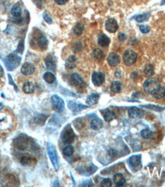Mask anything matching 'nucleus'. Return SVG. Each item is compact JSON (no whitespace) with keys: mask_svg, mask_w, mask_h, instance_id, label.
Segmentation results:
<instances>
[{"mask_svg":"<svg viewBox=\"0 0 165 187\" xmlns=\"http://www.w3.org/2000/svg\"><path fill=\"white\" fill-rule=\"evenodd\" d=\"M32 161H34V159L28 154L23 155L21 158V163L23 166H28L31 164Z\"/></svg>","mask_w":165,"mask_h":187,"instance_id":"c85d7f7f","label":"nucleus"},{"mask_svg":"<svg viewBox=\"0 0 165 187\" xmlns=\"http://www.w3.org/2000/svg\"><path fill=\"white\" fill-rule=\"evenodd\" d=\"M154 97L156 99H161L165 97V87L159 86V88L155 91V92L152 94Z\"/></svg>","mask_w":165,"mask_h":187,"instance_id":"412c9836","label":"nucleus"},{"mask_svg":"<svg viewBox=\"0 0 165 187\" xmlns=\"http://www.w3.org/2000/svg\"><path fill=\"white\" fill-rule=\"evenodd\" d=\"M99 98H100V95L98 94H92L87 98V103L89 105H96L99 101Z\"/></svg>","mask_w":165,"mask_h":187,"instance_id":"b1692460","label":"nucleus"},{"mask_svg":"<svg viewBox=\"0 0 165 187\" xmlns=\"http://www.w3.org/2000/svg\"><path fill=\"white\" fill-rule=\"evenodd\" d=\"M110 88H111V91L114 93H119L121 91V88H122V85L119 81H113L111 84Z\"/></svg>","mask_w":165,"mask_h":187,"instance_id":"c756f323","label":"nucleus"},{"mask_svg":"<svg viewBox=\"0 0 165 187\" xmlns=\"http://www.w3.org/2000/svg\"><path fill=\"white\" fill-rule=\"evenodd\" d=\"M128 117H129L130 118H132V119L139 118V117L141 116V114H142V111L139 110V108L135 107H130L129 109H128Z\"/></svg>","mask_w":165,"mask_h":187,"instance_id":"a211bd4d","label":"nucleus"},{"mask_svg":"<svg viewBox=\"0 0 165 187\" xmlns=\"http://www.w3.org/2000/svg\"><path fill=\"white\" fill-rule=\"evenodd\" d=\"M137 60L136 53L132 50H127L123 54V61L126 65L131 66L135 63Z\"/></svg>","mask_w":165,"mask_h":187,"instance_id":"0eeeda50","label":"nucleus"},{"mask_svg":"<svg viewBox=\"0 0 165 187\" xmlns=\"http://www.w3.org/2000/svg\"><path fill=\"white\" fill-rule=\"evenodd\" d=\"M68 0H54V2L57 4V5H64L67 2Z\"/></svg>","mask_w":165,"mask_h":187,"instance_id":"a18cd8bd","label":"nucleus"},{"mask_svg":"<svg viewBox=\"0 0 165 187\" xmlns=\"http://www.w3.org/2000/svg\"><path fill=\"white\" fill-rule=\"evenodd\" d=\"M139 29H140L141 32H142V33H144V34L148 33L150 32V29L145 25H141L140 26H139Z\"/></svg>","mask_w":165,"mask_h":187,"instance_id":"58836bf2","label":"nucleus"},{"mask_svg":"<svg viewBox=\"0 0 165 187\" xmlns=\"http://www.w3.org/2000/svg\"><path fill=\"white\" fill-rule=\"evenodd\" d=\"M14 144L16 148L20 150H24L28 147L29 145V138L25 134H20L17 138L15 140Z\"/></svg>","mask_w":165,"mask_h":187,"instance_id":"423d86ee","label":"nucleus"},{"mask_svg":"<svg viewBox=\"0 0 165 187\" xmlns=\"http://www.w3.org/2000/svg\"><path fill=\"white\" fill-rule=\"evenodd\" d=\"M21 61V58L15 54H10L5 60V63L8 70H13L15 68L19 65Z\"/></svg>","mask_w":165,"mask_h":187,"instance_id":"7ed1b4c3","label":"nucleus"},{"mask_svg":"<svg viewBox=\"0 0 165 187\" xmlns=\"http://www.w3.org/2000/svg\"><path fill=\"white\" fill-rule=\"evenodd\" d=\"M107 62L109 65L112 67L117 66L120 62V58L117 54L115 53H110L107 58Z\"/></svg>","mask_w":165,"mask_h":187,"instance_id":"ddd939ff","label":"nucleus"},{"mask_svg":"<svg viewBox=\"0 0 165 187\" xmlns=\"http://www.w3.org/2000/svg\"><path fill=\"white\" fill-rule=\"evenodd\" d=\"M103 123L101 119L99 117H95L94 118H92L90 121V127L93 130H100L103 127Z\"/></svg>","mask_w":165,"mask_h":187,"instance_id":"f3484780","label":"nucleus"},{"mask_svg":"<svg viewBox=\"0 0 165 187\" xmlns=\"http://www.w3.org/2000/svg\"><path fill=\"white\" fill-rule=\"evenodd\" d=\"M149 17H150L149 13H143V14L138 15L137 16H135V20H136L138 22H144V21H146V20L148 19Z\"/></svg>","mask_w":165,"mask_h":187,"instance_id":"7c9ffc66","label":"nucleus"},{"mask_svg":"<svg viewBox=\"0 0 165 187\" xmlns=\"http://www.w3.org/2000/svg\"><path fill=\"white\" fill-rule=\"evenodd\" d=\"M101 113H103V117H104V120H105L106 122H110L112 121V120L115 118V113H114L112 110H109V109H106V110H102Z\"/></svg>","mask_w":165,"mask_h":187,"instance_id":"2eb2a0df","label":"nucleus"},{"mask_svg":"<svg viewBox=\"0 0 165 187\" xmlns=\"http://www.w3.org/2000/svg\"><path fill=\"white\" fill-rule=\"evenodd\" d=\"M144 74L146 77H151L153 74H155V69L154 67L151 64H147L145 65L144 69Z\"/></svg>","mask_w":165,"mask_h":187,"instance_id":"a878e982","label":"nucleus"},{"mask_svg":"<svg viewBox=\"0 0 165 187\" xmlns=\"http://www.w3.org/2000/svg\"><path fill=\"white\" fill-rule=\"evenodd\" d=\"M105 27L108 32L111 33H115L119 29V25L115 18H109L106 22Z\"/></svg>","mask_w":165,"mask_h":187,"instance_id":"1a4fd4ad","label":"nucleus"},{"mask_svg":"<svg viewBox=\"0 0 165 187\" xmlns=\"http://www.w3.org/2000/svg\"><path fill=\"white\" fill-rule=\"evenodd\" d=\"M71 81L75 85H81L84 84V80L81 76L77 73H73L71 75Z\"/></svg>","mask_w":165,"mask_h":187,"instance_id":"5701e85b","label":"nucleus"},{"mask_svg":"<svg viewBox=\"0 0 165 187\" xmlns=\"http://www.w3.org/2000/svg\"><path fill=\"white\" fill-rule=\"evenodd\" d=\"M161 5H164L165 4V0H161Z\"/></svg>","mask_w":165,"mask_h":187,"instance_id":"3c124183","label":"nucleus"},{"mask_svg":"<svg viewBox=\"0 0 165 187\" xmlns=\"http://www.w3.org/2000/svg\"><path fill=\"white\" fill-rule=\"evenodd\" d=\"M37 2H41V0H37Z\"/></svg>","mask_w":165,"mask_h":187,"instance_id":"603ef678","label":"nucleus"},{"mask_svg":"<svg viewBox=\"0 0 165 187\" xmlns=\"http://www.w3.org/2000/svg\"><path fill=\"white\" fill-rule=\"evenodd\" d=\"M47 151L48 154L49 156L51 163L53 165L55 170H58L59 169V162H58V157H57V151L55 149V147L51 143H48L47 144Z\"/></svg>","mask_w":165,"mask_h":187,"instance_id":"f257e3e1","label":"nucleus"},{"mask_svg":"<svg viewBox=\"0 0 165 187\" xmlns=\"http://www.w3.org/2000/svg\"><path fill=\"white\" fill-rule=\"evenodd\" d=\"M141 135H142V137H143L144 139H150L152 136V132L149 129H144L142 130V132H141Z\"/></svg>","mask_w":165,"mask_h":187,"instance_id":"c9c22d12","label":"nucleus"},{"mask_svg":"<svg viewBox=\"0 0 165 187\" xmlns=\"http://www.w3.org/2000/svg\"><path fill=\"white\" fill-rule=\"evenodd\" d=\"M22 89H23V91L25 94H31L32 92H34V89H35V86L31 81H27V82L24 84Z\"/></svg>","mask_w":165,"mask_h":187,"instance_id":"4be33fe9","label":"nucleus"},{"mask_svg":"<svg viewBox=\"0 0 165 187\" xmlns=\"http://www.w3.org/2000/svg\"><path fill=\"white\" fill-rule=\"evenodd\" d=\"M68 107H69L73 112L76 113V112L81 111V110H84V109H87V108H88L89 107L82 105V104H77V103L74 102V101H70L68 102Z\"/></svg>","mask_w":165,"mask_h":187,"instance_id":"f8f14e48","label":"nucleus"},{"mask_svg":"<svg viewBox=\"0 0 165 187\" xmlns=\"http://www.w3.org/2000/svg\"><path fill=\"white\" fill-rule=\"evenodd\" d=\"M4 76V70L2 68V66L0 65V77H3Z\"/></svg>","mask_w":165,"mask_h":187,"instance_id":"de8ad7c7","label":"nucleus"},{"mask_svg":"<svg viewBox=\"0 0 165 187\" xmlns=\"http://www.w3.org/2000/svg\"><path fill=\"white\" fill-rule=\"evenodd\" d=\"M81 186H92V183L91 180H87V181L84 182L83 183H82V185H80Z\"/></svg>","mask_w":165,"mask_h":187,"instance_id":"79ce46f5","label":"nucleus"},{"mask_svg":"<svg viewBox=\"0 0 165 187\" xmlns=\"http://www.w3.org/2000/svg\"><path fill=\"white\" fill-rule=\"evenodd\" d=\"M110 43V39L106 35H101L98 38V44L101 47H107Z\"/></svg>","mask_w":165,"mask_h":187,"instance_id":"6ab92c4d","label":"nucleus"},{"mask_svg":"<svg viewBox=\"0 0 165 187\" xmlns=\"http://www.w3.org/2000/svg\"><path fill=\"white\" fill-rule=\"evenodd\" d=\"M12 15L14 17L16 18H19L21 15V9L20 8L19 6L18 5H15L12 7Z\"/></svg>","mask_w":165,"mask_h":187,"instance_id":"2f4dec72","label":"nucleus"},{"mask_svg":"<svg viewBox=\"0 0 165 187\" xmlns=\"http://www.w3.org/2000/svg\"><path fill=\"white\" fill-rule=\"evenodd\" d=\"M108 153H109V155L111 157H115V156H116V154H117V152L115 151L114 149H110L109 150Z\"/></svg>","mask_w":165,"mask_h":187,"instance_id":"37998d69","label":"nucleus"},{"mask_svg":"<svg viewBox=\"0 0 165 187\" xmlns=\"http://www.w3.org/2000/svg\"><path fill=\"white\" fill-rule=\"evenodd\" d=\"M47 117L46 116H44V115H39L38 117H36L34 118V120L36 121V123L40 125H43V124H45V121H46Z\"/></svg>","mask_w":165,"mask_h":187,"instance_id":"e433bc0d","label":"nucleus"},{"mask_svg":"<svg viewBox=\"0 0 165 187\" xmlns=\"http://www.w3.org/2000/svg\"><path fill=\"white\" fill-rule=\"evenodd\" d=\"M112 180L110 179H104L100 183V186L102 187H110L112 186Z\"/></svg>","mask_w":165,"mask_h":187,"instance_id":"4c0bfd02","label":"nucleus"},{"mask_svg":"<svg viewBox=\"0 0 165 187\" xmlns=\"http://www.w3.org/2000/svg\"><path fill=\"white\" fill-rule=\"evenodd\" d=\"M45 65H46L47 68L49 69L51 71H56V68H57V60L54 56L49 54L45 58Z\"/></svg>","mask_w":165,"mask_h":187,"instance_id":"9d476101","label":"nucleus"},{"mask_svg":"<svg viewBox=\"0 0 165 187\" xmlns=\"http://www.w3.org/2000/svg\"><path fill=\"white\" fill-rule=\"evenodd\" d=\"M119 39L121 41H124L126 39V35L125 33H119Z\"/></svg>","mask_w":165,"mask_h":187,"instance_id":"c03bdc74","label":"nucleus"},{"mask_svg":"<svg viewBox=\"0 0 165 187\" xmlns=\"http://www.w3.org/2000/svg\"><path fill=\"white\" fill-rule=\"evenodd\" d=\"M4 107V105L2 103H0V110H2V108Z\"/></svg>","mask_w":165,"mask_h":187,"instance_id":"8fccbe9b","label":"nucleus"},{"mask_svg":"<svg viewBox=\"0 0 165 187\" xmlns=\"http://www.w3.org/2000/svg\"><path fill=\"white\" fill-rule=\"evenodd\" d=\"M74 152V148L72 146H67L63 149V153L66 157H71L73 154Z\"/></svg>","mask_w":165,"mask_h":187,"instance_id":"72a5a7b5","label":"nucleus"},{"mask_svg":"<svg viewBox=\"0 0 165 187\" xmlns=\"http://www.w3.org/2000/svg\"><path fill=\"white\" fill-rule=\"evenodd\" d=\"M37 44L41 50H45L48 48V39L44 35L39 36V38H37Z\"/></svg>","mask_w":165,"mask_h":187,"instance_id":"393cba45","label":"nucleus"},{"mask_svg":"<svg viewBox=\"0 0 165 187\" xmlns=\"http://www.w3.org/2000/svg\"><path fill=\"white\" fill-rule=\"evenodd\" d=\"M34 70H35V68H34V66L31 63H28V62H26V63L24 64L23 65H22V68H21V73L24 74V75H31V74H32L34 72Z\"/></svg>","mask_w":165,"mask_h":187,"instance_id":"4468645a","label":"nucleus"},{"mask_svg":"<svg viewBox=\"0 0 165 187\" xmlns=\"http://www.w3.org/2000/svg\"><path fill=\"white\" fill-rule=\"evenodd\" d=\"M128 163L132 170H139L142 167V156L141 155H134V156H131L128 160Z\"/></svg>","mask_w":165,"mask_h":187,"instance_id":"39448f33","label":"nucleus"},{"mask_svg":"<svg viewBox=\"0 0 165 187\" xmlns=\"http://www.w3.org/2000/svg\"><path fill=\"white\" fill-rule=\"evenodd\" d=\"M43 16H44V18H45V22H48V24H51L52 23V19H51V17L49 16V15H48L46 14V13H44V15H43Z\"/></svg>","mask_w":165,"mask_h":187,"instance_id":"a19ab883","label":"nucleus"},{"mask_svg":"<svg viewBox=\"0 0 165 187\" xmlns=\"http://www.w3.org/2000/svg\"><path fill=\"white\" fill-rule=\"evenodd\" d=\"M92 81L96 86H100L105 81V75L101 72H94L92 75Z\"/></svg>","mask_w":165,"mask_h":187,"instance_id":"9b49d317","label":"nucleus"},{"mask_svg":"<svg viewBox=\"0 0 165 187\" xmlns=\"http://www.w3.org/2000/svg\"><path fill=\"white\" fill-rule=\"evenodd\" d=\"M92 57L96 60H102L104 58V53H103V51L100 49H95L94 50L92 51Z\"/></svg>","mask_w":165,"mask_h":187,"instance_id":"bb28decb","label":"nucleus"},{"mask_svg":"<svg viewBox=\"0 0 165 187\" xmlns=\"http://www.w3.org/2000/svg\"><path fill=\"white\" fill-rule=\"evenodd\" d=\"M115 72H116V73H118V74H115V77H121V76H122V74H121L120 71H115Z\"/></svg>","mask_w":165,"mask_h":187,"instance_id":"09e8293b","label":"nucleus"},{"mask_svg":"<svg viewBox=\"0 0 165 187\" xmlns=\"http://www.w3.org/2000/svg\"><path fill=\"white\" fill-rule=\"evenodd\" d=\"M51 105L53 108L54 110H57V111L60 112L62 111L64 109V101L61 97H59L58 95L51 96Z\"/></svg>","mask_w":165,"mask_h":187,"instance_id":"6e6552de","label":"nucleus"},{"mask_svg":"<svg viewBox=\"0 0 165 187\" xmlns=\"http://www.w3.org/2000/svg\"><path fill=\"white\" fill-rule=\"evenodd\" d=\"M84 25H82L81 23H77L75 25L74 29H73V32L76 35H81L82 33L84 32Z\"/></svg>","mask_w":165,"mask_h":187,"instance_id":"473e14b6","label":"nucleus"},{"mask_svg":"<svg viewBox=\"0 0 165 187\" xmlns=\"http://www.w3.org/2000/svg\"><path fill=\"white\" fill-rule=\"evenodd\" d=\"M113 181L116 186H122L125 183V178L122 173H117L113 176Z\"/></svg>","mask_w":165,"mask_h":187,"instance_id":"dca6fc26","label":"nucleus"},{"mask_svg":"<svg viewBox=\"0 0 165 187\" xmlns=\"http://www.w3.org/2000/svg\"><path fill=\"white\" fill-rule=\"evenodd\" d=\"M44 80H45V81H46L47 83H48V84H52V83H54L55 81V80H56V77H55L54 74H53V73H51V72H46L45 74H44Z\"/></svg>","mask_w":165,"mask_h":187,"instance_id":"cd10ccee","label":"nucleus"},{"mask_svg":"<svg viewBox=\"0 0 165 187\" xmlns=\"http://www.w3.org/2000/svg\"><path fill=\"white\" fill-rule=\"evenodd\" d=\"M75 138V133L70 125H67L61 133V140L65 144H71Z\"/></svg>","mask_w":165,"mask_h":187,"instance_id":"f03ea898","label":"nucleus"},{"mask_svg":"<svg viewBox=\"0 0 165 187\" xmlns=\"http://www.w3.org/2000/svg\"><path fill=\"white\" fill-rule=\"evenodd\" d=\"M17 51H18L20 54H22V53H23V52H24V42H23V41H21L19 43H18V48H17Z\"/></svg>","mask_w":165,"mask_h":187,"instance_id":"ea45409f","label":"nucleus"},{"mask_svg":"<svg viewBox=\"0 0 165 187\" xmlns=\"http://www.w3.org/2000/svg\"><path fill=\"white\" fill-rule=\"evenodd\" d=\"M76 65V58L74 55L70 56L69 58L67 59L65 63L66 68L67 69H72L75 68Z\"/></svg>","mask_w":165,"mask_h":187,"instance_id":"aec40b11","label":"nucleus"},{"mask_svg":"<svg viewBox=\"0 0 165 187\" xmlns=\"http://www.w3.org/2000/svg\"><path fill=\"white\" fill-rule=\"evenodd\" d=\"M159 86L160 85L157 80L148 79L144 83V90L148 94H153Z\"/></svg>","mask_w":165,"mask_h":187,"instance_id":"20e7f679","label":"nucleus"},{"mask_svg":"<svg viewBox=\"0 0 165 187\" xmlns=\"http://www.w3.org/2000/svg\"><path fill=\"white\" fill-rule=\"evenodd\" d=\"M142 107L147 108V109H149V110H155V111H162V110H164L165 109V107H162L157 106V105H143Z\"/></svg>","mask_w":165,"mask_h":187,"instance_id":"f704fd0d","label":"nucleus"},{"mask_svg":"<svg viewBox=\"0 0 165 187\" xmlns=\"http://www.w3.org/2000/svg\"><path fill=\"white\" fill-rule=\"evenodd\" d=\"M9 83H10L11 85H12L13 86L15 87V90H16V91H18V88H17V87H16V85H15V83L13 82L12 79V77H11V76L9 75Z\"/></svg>","mask_w":165,"mask_h":187,"instance_id":"49530a36","label":"nucleus"}]
</instances>
